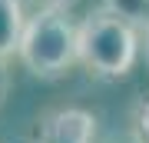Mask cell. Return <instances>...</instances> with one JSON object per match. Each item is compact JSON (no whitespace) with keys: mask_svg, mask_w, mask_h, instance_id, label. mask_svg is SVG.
<instances>
[{"mask_svg":"<svg viewBox=\"0 0 149 143\" xmlns=\"http://www.w3.org/2000/svg\"><path fill=\"white\" fill-rule=\"evenodd\" d=\"M17 57L33 77L60 80L73 63H80V27L66 17L63 7H43L27 17Z\"/></svg>","mask_w":149,"mask_h":143,"instance_id":"cell-1","label":"cell"},{"mask_svg":"<svg viewBox=\"0 0 149 143\" xmlns=\"http://www.w3.org/2000/svg\"><path fill=\"white\" fill-rule=\"evenodd\" d=\"M139 30L100 7L80 23V63L90 77L119 80L136 63Z\"/></svg>","mask_w":149,"mask_h":143,"instance_id":"cell-2","label":"cell"},{"mask_svg":"<svg viewBox=\"0 0 149 143\" xmlns=\"http://www.w3.org/2000/svg\"><path fill=\"white\" fill-rule=\"evenodd\" d=\"M96 140V117L83 106H60L37 120L33 143H93Z\"/></svg>","mask_w":149,"mask_h":143,"instance_id":"cell-3","label":"cell"},{"mask_svg":"<svg viewBox=\"0 0 149 143\" xmlns=\"http://www.w3.org/2000/svg\"><path fill=\"white\" fill-rule=\"evenodd\" d=\"M23 4L20 0H0V60H10L13 53H20V40H23Z\"/></svg>","mask_w":149,"mask_h":143,"instance_id":"cell-4","label":"cell"},{"mask_svg":"<svg viewBox=\"0 0 149 143\" xmlns=\"http://www.w3.org/2000/svg\"><path fill=\"white\" fill-rule=\"evenodd\" d=\"M103 10L119 17V20H126L139 33L149 30V0H103Z\"/></svg>","mask_w":149,"mask_h":143,"instance_id":"cell-5","label":"cell"},{"mask_svg":"<svg viewBox=\"0 0 149 143\" xmlns=\"http://www.w3.org/2000/svg\"><path fill=\"white\" fill-rule=\"evenodd\" d=\"M133 133L136 143H149V100H139L133 110Z\"/></svg>","mask_w":149,"mask_h":143,"instance_id":"cell-6","label":"cell"},{"mask_svg":"<svg viewBox=\"0 0 149 143\" xmlns=\"http://www.w3.org/2000/svg\"><path fill=\"white\" fill-rule=\"evenodd\" d=\"M10 93V70H7V60H0V103Z\"/></svg>","mask_w":149,"mask_h":143,"instance_id":"cell-7","label":"cell"},{"mask_svg":"<svg viewBox=\"0 0 149 143\" xmlns=\"http://www.w3.org/2000/svg\"><path fill=\"white\" fill-rule=\"evenodd\" d=\"M37 4H47V7H63V4H70V0H37Z\"/></svg>","mask_w":149,"mask_h":143,"instance_id":"cell-8","label":"cell"},{"mask_svg":"<svg viewBox=\"0 0 149 143\" xmlns=\"http://www.w3.org/2000/svg\"><path fill=\"white\" fill-rule=\"evenodd\" d=\"M146 60H149V30H146Z\"/></svg>","mask_w":149,"mask_h":143,"instance_id":"cell-9","label":"cell"}]
</instances>
